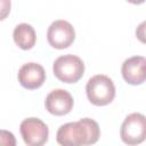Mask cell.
Wrapping results in <instances>:
<instances>
[{
    "label": "cell",
    "instance_id": "cell-1",
    "mask_svg": "<svg viewBox=\"0 0 146 146\" xmlns=\"http://www.w3.org/2000/svg\"><path fill=\"white\" fill-rule=\"evenodd\" d=\"M100 136L99 125L89 117L68 122L59 127L56 139L63 146H80L95 144Z\"/></svg>",
    "mask_w": 146,
    "mask_h": 146
},
{
    "label": "cell",
    "instance_id": "cell-2",
    "mask_svg": "<svg viewBox=\"0 0 146 146\" xmlns=\"http://www.w3.org/2000/svg\"><path fill=\"white\" fill-rule=\"evenodd\" d=\"M86 92L91 104L96 106H105L114 99L115 86L107 75L97 74L90 78L87 82Z\"/></svg>",
    "mask_w": 146,
    "mask_h": 146
},
{
    "label": "cell",
    "instance_id": "cell-3",
    "mask_svg": "<svg viewBox=\"0 0 146 146\" xmlns=\"http://www.w3.org/2000/svg\"><path fill=\"white\" fill-rule=\"evenodd\" d=\"M52 71L55 76L62 82L75 83L84 73V64L75 55H64L54 62Z\"/></svg>",
    "mask_w": 146,
    "mask_h": 146
},
{
    "label": "cell",
    "instance_id": "cell-4",
    "mask_svg": "<svg viewBox=\"0 0 146 146\" xmlns=\"http://www.w3.org/2000/svg\"><path fill=\"white\" fill-rule=\"evenodd\" d=\"M121 139L128 145H138L146 139V116L140 113L129 114L120 130Z\"/></svg>",
    "mask_w": 146,
    "mask_h": 146
},
{
    "label": "cell",
    "instance_id": "cell-5",
    "mask_svg": "<svg viewBox=\"0 0 146 146\" xmlns=\"http://www.w3.org/2000/svg\"><path fill=\"white\" fill-rule=\"evenodd\" d=\"M21 135L23 140L29 146H41L47 143L49 130L47 124L36 117H29L22 121Z\"/></svg>",
    "mask_w": 146,
    "mask_h": 146
},
{
    "label": "cell",
    "instance_id": "cell-6",
    "mask_svg": "<svg viewBox=\"0 0 146 146\" xmlns=\"http://www.w3.org/2000/svg\"><path fill=\"white\" fill-rule=\"evenodd\" d=\"M47 39L51 47L56 49H65L70 47L75 39L74 27L67 21H55L48 27Z\"/></svg>",
    "mask_w": 146,
    "mask_h": 146
},
{
    "label": "cell",
    "instance_id": "cell-7",
    "mask_svg": "<svg viewBox=\"0 0 146 146\" xmlns=\"http://www.w3.org/2000/svg\"><path fill=\"white\" fill-rule=\"evenodd\" d=\"M73 104L74 100L72 95L64 89H55L50 91L44 102L46 110L56 116H62L70 113L73 108Z\"/></svg>",
    "mask_w": 146,
    "mask_h": 146
},
{
    "label": "cell",
    "instance_id": "cell-8",
    "mask_svg": "<svg viewBox=\"0 0 146 146\" xmlns=\"http://www.w3.org/2000/svg\"><path fill=\"white\" fill-rule=\"evenodd\" d=\"M122 76L127 83L137 86L146 81V58L133 56L125 59L122 64Z\"/></svg>",
    "mask_w": 146,
    "mask_h": 146
},
{
    "label": "cell",
    "instance_id": "cell-9",
    "mask_svg": "<svg viewBox=\"0 0 146 146\" xmlns=\"http://www.w3.org/2000/svg\"><path fill=\"white\" fill-rule=\"evenodd\" d=\"M18 81L22 87L29 90L40 88L46 80L44 68L36 63L24 64L18 71Z\"/></svg>",
    "mask_w": 146,
    "mask_h": 146
},
{
    "label": "cell",
    "instance_id": "cell-10",
    "mask_svg": "<svg viewBox=\"0 0 146 146\" xmlns=\"http://www.w3.org/2000/svg\"><path fill=\"white\" fill-rule=\"evenodd\" d=\"M15 43L23 50H29L34 47L36 41V35L34 29L26 23L18 24L13 33Z\"/></svg>",
    "mask_w": 146,
    "mask_h": 146
},
{
    "label": "cell",
    "instance_id": "cell-11",
    "mask_svg": "<svg viewBox=\"0 0 146 146\" xmlns=\"http://www.w3.org/2000/svg\"><path fill=\"white\" fill-rule=\"evenodd\" d=\"M136 36L137 39L143 42V43H146V21L141 22L137 29H136Z\"/></svg>",
    "mask_w": 146,
    "mask_h": 146
},
{
    "label": "cell",
    "instance_id": "cell-12",
    "mask_svg": "<svg viewBox=\"0 0 146 146\" xmlns=\"http://www.w3.org/2000/svg\"><path fill=\"white\" fill-rule=\"evenodd\" d=\"M127 1L130 3H133V5H140V3L145 2V0H127Z\"/></svg>",
    "mask_w": 146,
    "mask_h": 146
}]
</instances>
